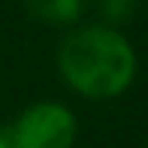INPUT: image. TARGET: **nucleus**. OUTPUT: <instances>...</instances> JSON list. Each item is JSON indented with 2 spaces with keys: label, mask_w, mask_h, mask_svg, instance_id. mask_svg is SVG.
<instances>
[{
  "label": "nucleus",
  "mask_w": 148,
  "mask_h": 148,
  "mask_svg": "<svg viewBox=\"0 0 148 148\" xmlns=\"http://www.w3.org/2000/svg\"><path fill=\"white\" fill-rule=\"evenodd\" d=\"M27 6L45 21H73L82 9V0H27Z\"/></svg>",
  "instance_id": "nucleus-3"
},
{
  "label": "nucleus",
  "mask_w": 148,
  "mask_h": 148,
  "mask_svg": "<svg viewBox=\"0 0 148 148\" xmlns=\"http://www.w3.org/2000/svg\"><path fill=\"white\" fill-rule=\"evenodd\" d=\"M58 64L66 82L94 100L121 94L136 73V55L130 42L112 27L73 30L60 45Z\"/></svg>",
  "instance_id": "nucleus-1"
},
{
  "label": "nucleus",
  "mask_w": 148,
  "mask_h": 148,
  "mask_svg": "<svg viewBox=\"0 0 148 148\" xmlns=\"http://www.w3.org/2000/svg\"><path fill=\"white\" fill-rule=\"evenodd\" d=\"M6 148H70L76 139V118L60 103L30 106L12 124Z\"/></svg>",
  "instance_id": "nucleus-2"
},
{
  "label": "nucleus",
  "mask_w": 148,
  "mask_h": 148,
  "mask_svg": "<svg viewBox=\"0 0 148 148\" xmlns=\"http://www.w3.org/2000/svg\"><path fill=\"white\" fill-rule=\"evenodd\" d=\"M0 148H6V139H3V136H0Z\"/></svg>",
  "instance_id": "nucleus-5"
},
{
  "label": "nucleus",
  "mask_w": 148,
  "mask_h": 148,
  "mask_svg": "<svg viewBox=\"0 0 148 148\" xmlns=\"http://www.w3.org/2000/svg\"><path fill=\"white\" fill-rule=\"evenodd\" d=\"M133 6H136V0H103V12L112 18V21L127 18L133 12Z\"/></svg>",
  "instance_id": "nucleus-4"
}]
</instances>
